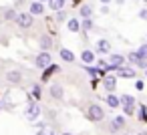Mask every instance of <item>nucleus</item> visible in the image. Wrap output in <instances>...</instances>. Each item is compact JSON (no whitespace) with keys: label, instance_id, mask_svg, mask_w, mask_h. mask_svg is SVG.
Returning <instances> with one entry per match:
<instances>
[{"label":"nucleus","instance_id":"f257e3e1","mask_svg":"<svg viewBox=\"0 0 147 135\" xmlns=\"http://www.w3.org/2000/svg\"><path fill=\"white\" fill-rule=\"evenodd\" d=\"M119 99H121V105H123L125 115H131V113H133V107H135V97H131V95H123V97H119Z\"/></svg>","mask_w":147,"mask_h":135},{"label":"nucleus","instance_id":"f03ea898","mask_svg":"<svg viewBox=\"0 0 147 135\" xmlns=\"http://www.w3.org/2000/svg\"><path fill=\"white\" fill-rule=\"evenodd\" d=\"M51 55H49V51H42L38 57H36V67L38 69H47V67H51Z\"/></svg>","mask_w":147,"mask_h":135},{"label":"nucleus","instance_id":"7ed1b4c3","mask_svg":"<svg viewBox=\"0 0 147 135\" xmlns=\"http://www.w3.org/2000/svg\"><path fill=\"white\" fill-rule=\"evenodd\" d=\"M38 115H40V107H38L36 103H30L28 109H26V119H28V121H36Z\"/></svg>","mask_w":147,"mask_h":135},{"label":"nucleus","instance_id":"20e7f679","mask_svg":"<svg viewBox=\"0 0 147 135\" xmlns=\"http://www.w3.org/2000/svg\"><path fill=\"white\" fill-rule=\"evenodd\" d=\"M89 117H91L93 121H103L105 113H103V109H101L99 105H91V107H89Z\"/></svg>","mask_w":147,"mask_h":135},{"label":"nucleus","instance_id":"39448f33","mask_svg":"<svg viewBox=\"0 0 147 135\" xmlns=\"http://www.w3.org/2000/svg\"><path fill=\"white\" fill-rule=\"evenodd\" d=\"M51 97H53V99H57V101H63V97H65L63 85H59V83H53V85H51Z\"/></svg>","mask_w":147,"mask_h":135},{"label":"nucleus","instance_id":"423d86ee","mask_svg":"<svg viewBox=\"0 0 147 135\" xmlns=\"http://www.w3.org/2000/svg\"><path fill=\"white\" fill-rule=\"evenodd\" d=\"M123 63H125V57H121V55H111L107 69H119V67H123Z\"/></svg>","mask_w":147,"mask_h":135},{"label":"nucleus","instance_id":"0eeeda50","mask_svg":"<svg viewBox=\"0 0 147 135\" xmlns=\"http://www.w3.org/2000/svg\"><path fill=\"white\" fill-rule=\"evenodd\" d=\"M18 26H22V28H30L32 26V14H18Z\"/></svg>","mask_w":147,"mask_h":135},{"label":"nucleus","instance_id":"6e6552de","mask_svg":"<svg viewBox=\"0 0 147 135\" xmlns=\"http://www.w3.org/2000/svg\"><path fill=\"white\" fill-rule=\"evenodd\" d=\"M6 81H8L10 85H18V83L22 81L20 71H8V73H6Z\"/></svg>","mask_w":147,"mask_h":135},{"label":"nucleus","instance_id":"1a4fd4ad","mask_svg":"<svg viewBox=\"0 0 147 135\" xmlns=\"http://www.w3.org/2000/svg\"><path fill=\"white\" fill-rule=\"evenodd\" d=\"M38 45H40V51H51V47H53V38H51L49 34H42L40 41H38Z\"/></svg>","mask_w":147,"mask_h":135},{"label":"nucleus","instance_id":"9d476101","mask_svg":"<svg viewBox=\"0 0 147 135\" xmlns=\"http://www.w3.org/2000/svg\"><path fill=\"white\" fill-rule=\"evenodd\" d=\"M97 51H99V53H103V55H105V53H111V43H109V41H105V38H103V41H99V43H97Z\"/></svg>","mask_w":147,"mask_h":135},{"label":"nucleus","instance_id":"9b49d317","mask_svg":"<svg viewBox=\"0 0 147 135\" xmlns=\"http://www.w3.org/2000/svg\"><path fill=\"white\" fill-rule=\"evenodd\" d=\"M117 73H119V77H123V79H133V77H135V71H133V69H125V67H119Z\"/></svg>","mask_w":147,"mask_h":135},{"label":"nucleus","instance_id":"f8f14e48","mask_svg":"<svg viewBox=\"0 0 147 135\" xmlns=\"http://www.w3.org/2000/svg\"><path fill=\"white\" fill-rule=\"evenodd\" d=\"M103 87H105L109 93H113V91H115V87H117V81H115V77H107V79L103 81Z\"/></svg>","mask_w":147,"mask_h":135},{"label":"nucleus","instance_id":"ddd939ff","mask_svg":"<svg viewBox=\"0 0 147 135\" xmlns=\"http://www.w3.org/2000/svg\"><path fill=\"white\" fill-rule=\"evenodd\" d=\"M42 12H45V4L40 2V0L30 4V14H42Z\"/></svg>","mask_w":147,"mask_h":135},{"label":"nucleus","instance_id":"4468645a","mask_svg":"<svg viewBox=\"0 0 147 135\" xmlns=\"http://www.w3.org/2000/svg\"><path fill=\"white\" fill-rule=\"evenodd\" d=\"M107 105H109L111 109H117V107L121 105V99H117L113 93H109V95H107Z\"/></svg>","mask_w":147,"mask_h":135},{"label":"nucleus","instance_id":"2eb2a0df","mask_svg":"<svg viewBox=\"0 0 147 135\" xmlns=\"http://www.w3.org/2000/svg\"><path fill=\"white\" fill-rule=\"evenodd\" d=\"M81 59H83V63H85V65H91V63L95 61V53H93V51H83Z\"/></svg>","mask_w":147,"mask_h":135},{"label":"nucleus","instance_id":"dca6fc26","mask_svg":"<svg viewBox=\"0 0 147 135\" xmlns=\"http://www.w3.org/2000/svg\"><path fill=\"white\" fill-rule=\"evenodd\" d=\"M67 26H69V30H71V32H79V28H83V24H81L77 18H71Z\"/></svg>","mask_w":147,"mask_h":135},{"label":"nucleus","instance_id":"f3484780","mask_svg":"<svg viewBox=\"0 0 147 135\" xmlns=\"http://www.w3.org/2000/svg\"><path fill=\"white\" fill-rule=\"evenodd\" d=\"M61 59H63L65 63H73V61H75V55H73L69 49H63V51H61Z\"/></svg>","mask_w":147,"mask_h":135},{"label":"nucleus","instance_id":"a211bd4d","mask_svg":"<svg viewBox=\"0 0 147 135\" xmlns=\"http://www.w3.org/2000/svg\"><path fill=\"white\" fill-rule=\"evenodd\" d=\"M79 14H81L83 18H91V14H93V8H91L89 4H83V6H81V10H79Z\"/></svg>","mask_w":147,"mask_h":135},{"label":"nucleus","instance_id":"6ab92c4d","mask_svg":"<svg viewBox=\"0 0 147 135\" xmlns=\"http://www.w3.org/2000/svg\"><path fill=\"white\" fill-rule=\"evenodd\" d=\"M123 125H125V119L123 117H115V121L111 123V131H119Z\"/></svg>","mask_w":147,"mask_h":135},{"label":"nucleus","instance_id":"aec40b11","mask_svg":"<svg viewBox=\"0 0 147 135\" xmlns=\"http://www.w3.org/2000/svg\"><path fill=\"white\" fill-rule=\"evenodd\" d=\"M65 2H67V0H51L49 6H51L53 10H61V8L65 6Z\"/></svg>","mask_w":147,"mask_h":135},{"label":"nucleus","instance_id":"412c9836","mask_svg":"<svg viewBox=\"0 0 147 135\" xmlns=\"http://www.w3.org/2000/svg\"><path fill=\"white\" fill-rule=\"evenodd\" d=\"M4 18H6V20H18V12L12 10V8H8V10L4 12Z\"/></svg>","mask_w":147,"mask_h":135},{"label":"nucleus","instance_id":"4be33fe9","mask_svg":"<svg viewBox=\"0 0 147 135\" xmlns=\"http://www.w3.org/2000/svg\"><path fill=\"white\" fill-rule=\"evenodd\" d=\"M137 117H139L141 121H147V107H143V105H141V107H139V115H137Z\"/></svg>","mask_w":147,"mask_h":135},{"label":"nucleus","instance_id":"5701e85b","mask_svg":"<svg viewBox=\"0 0 147 135\" xmlns=\"http://www.w3.org/2000/svg\"><path fill=\"white\" fill-rule=\"evenodd\" d=\"M127 59H129L131 63H135V65H139V61H141V57H139L137 53H131V55H127Z\"/></svg>","mask_w":147,"mask_h":135},{"label":"nucleus","instance_id":"b1692460","mask_svg":"<svg viewBox=\"0 0 147 135\" xmlns=\"http://www.w3.org/2000/svg\"><path fill=\"white\" fill-rule=\"evenodd\" d=\"M137 55H139L141 59H147V45H141L139 51H137Z\"/></svg>","mask_w":147,"mask_h":135},{"label":"nucleus","instance_id":"393cba45","mask_svg":"<svg viewBox=\"0 0 147 135\" xmlns=\"http://www.w3.org/2000/svg\"><path fill=\"white\" fill-rule=\"evenodd\" d=\"M91 28H93V20L91 18H85L83 20V30H91Z\"/></svg>","mask_w":147,"mask_h":135},{"label":"nucleus","instance_id":"a878e982","mask_svg":"<svg viewBox=\"0 0 147 135\" xmlns=\"http://www.w3.org/2000/svg\"><path fill=\"white\" fill-rule=\"evenodd\" d=\"M65 18H67V12H65L63 8H61V10H57V20H59V22H63Z\"/></svg>","mask_w":147,"mask_h":135},{"label":"nucleus","instance_id":"bb28decb","mask_svg":"<svg viewBox=\"0 0 147 135\" xmlns=\"http://www.w3.org/2000/svg\"><path fill=\"white\" fill-rule=\"evenodd\" d=\"M139 18H143V20H147V10H141V12H139Z\"/></svg>","mask_w":147,"mask_h":135},{"label":"nucleus","instance_id":"cd10ccee","mask_svg":"<svg viewBox=\"0 0 147 135\" xmlns=\"http://www.w3.org/2000/svg\"><path fill=\"white\" fill-rule=\"evenodd\" d=\"M36 135H49V133H47V131H38Z\"/></svg>","mask_w":147,"mask_h":135},{"label":"nucleus","instance_id":"c85d7f7f","mask_svg":"<svg viewBox=\"0 0 147 135\" xmlns=\"http://www.w3.org/2000/svg\"><path fill=\"white\" fill-rule=\"evenodd\" d=\"M101 2H103V4H109V2H111V0H101Z\"/></svg>","mask_w":147,"mask_h":135},{"label":"nucleus","instance_id":"c756f323","mask_svg":"<svg viewBox=\"0 0 147 135\" xmlns=\"http://www.w3.org/2000/svg\"><path fill=\"white\" fill-rule=\"evenodd\" d=\"M139 135H147V131H141V133H139Z\"/></svg>","mask_w":147,"mask_h":135},{"label":"nucleus","instance_id":"7c9ffc66","mask_svg":"<svg viewBox=\"0 0 147 135\" xmlns=\"http://www.w3.org/2000/svg\"><path fill=\"white\" fill-rule=\"evenodd\" d=\"M40 2H51V0H40Z\"/></svg>","mask_w":147,"mask_h":135},{"label":"nucleus","instance_id":"2f4dec72","mask_svg":"<svg viewBox=\"0 0 147 135\" xmlns=\"http://www.w3.org/2000/svg\"><path fill=\"white\" fill-rule=\"evenodd\" d=\"M63 135H73V133H63Z\"/></svg>","mask_w":147,"mask_h":135}]
</instances>
